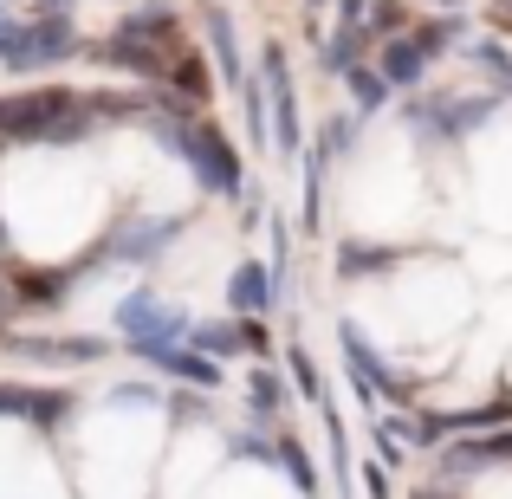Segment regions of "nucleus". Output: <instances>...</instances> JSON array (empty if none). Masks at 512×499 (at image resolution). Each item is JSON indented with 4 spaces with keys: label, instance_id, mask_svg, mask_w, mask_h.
I'll return each mask as SVG.
<instances>
[{
    "label": "nucleus",
    "instance_id": "f257e3e1",
    "mask_svg": "<svg viewBox=\"0 0 512 499\" xmlns=\"http://www.w3.org/2000/svg\"><path fill=\"white\" fill-rule=\"evenodd\" d=\"M91 130V111L72 91H33V98L0 104V137L7 143H78Z\"/></svg>",
    "mask_w": 512,
    "mask_h": 499
},
{
    "label": "nucleus",
    "instance_id": "f03ea898",
    "mask_svg": "<svg viewBox=\"0 0 512 499\" xmlns=\"http://www.w3.org/2000/svg\"><path fill=\"white\" fill-rule=\"evenodd\" d=\"M156 143H169L175 156H182L188 169H195V182L208 188V195H221V201H234L240 195V163L227 156V143H221V130H208V124H195V117H156Z\"/></svg>",
    "mask_w": 512,
    "mask_h": 499
},
{
    "label": "nucleus",
    "instance_id": "7ed1b4c3",
    "mask_svg": "<svg viewBox=\"0 0 512 499\" xmlns=\"http://www.w3.org/2000/svg\"><path fill=\"white\" fill-rule=\"evenodd\" d=\"M78 52V26L65 13H33V20H7L0 13V65L7 72H46Z\"/></svg>",
    "mask_w": 512,
    "mask_h": 499
},
{
    "label": "nucleus",
    "instance_id": "20e7f679",
    "mask_svg": "<svg viewBox=\"0 0 512 499\" xmlns=\"http://www.w3.org/2000/svg\"><path fill=\"white\" fill-rule=\"evenodd\" d=\"M111 325H117V337H124V344L137 350V357H150V350L182 344V337L195 331V318H188L182 305L156 299V292H130V299L111 312Z\"/></svg>",
    "mask_w": 512,
    "mask_h": 499
},
{
    "label": "nucleus",
    "instance_id": "39448f33",
    "mask_svg": "<svg viewBox=\"0 0 512 499\" xmlns=\"http://www.w3.org/2000/svg\"><path fill=\"white\" fill-rule=\"evenodd\" d=\"M156 39H169V7H137L124 26L111 33V46H104V65H117V72H137V78H163V46Z\"/></svg>",
    "mask_w": 512,
    "mask_h": 499
},
{
    "label": "nucleus",
    "instance_id": "423d86ee",
    "mask_svg": "<svg viewBox=\"0 0 512 499\" xmlns=\"http://www.w3.org/2000/svg\"><path fill=\"white\" fill-rule=\"evenodd\" d=\"M182 234V221L175 214H124V221L104 234V266H156L169 253V240Z\"/></svg>",
    "mask_w": 512,
    "mask_h": 499
},
{
    "label": "nucleus",
    "instance_id": "0eeeda50",
    "mask_svg": "<svg viewBox=\"0 0 512 499\" xmlns=\"http://www.w3.org/2000/svg\"><path fill=\"white\" fill-rule=\"evenodd\" d=\"M266 91H273V150L292 156L299 150V98H292V78H286V59L279 52H266Z\"/></svg>",
    "mask_w": 512,
    "mask_h": 499
},
{
    "label": "nucleus",
    "instance_id": "6e6552de",
    "mask_svg": "<svg viewBox=\"0 0 512 499\" xmlns=\"http://www.w3.org/2000/svg\"><path fill=\"white\" fill-rule=\"evenodd\" d=\"M227 312H234V318H266V312H273V266L240 260L234 279H227Z\"/></svg>",
    "mask_w": 512,
    "mask_h": 499
},
{
    "label": "nucleus",
    "instance_id": "1a4fd4ad",
    "mask_svg": "<svg viewBox=\"0 0 512 499\" xmlns=\"http://www.w3.org/2000/svg\"><path fill=\"white\" fill-rule=\"evenodd\" d=\"M150 370H163V376H175V383H188V389H214L221 383V363L208 357V350H188V344H169V350H150Z\"/></svg>",
    "mask_w": 512,
    "mask_h": 499
},
{
    "label": "nucleus",
    "instance_id": "9d476101",
    "mask_svg": "<svg viewBox=\"0 0 512 499\" xmlns=\"http://www.w3.org/2000/svg\"><path fill=\"white\" fill-rule=\"evenodd\" d=\"M428 65H435V59H428L422 39H415V33H396V39H383V59H376V72H383L389 85H422Z\"/></svg>",
    "mask_w": 512,
    "mask_h": 499
},
{
    "label": "nucleus",
    "instance_id": "9b49d317",
    "mask_svg": "<svg viewBox=\"0 0 512 499\" xmlns=\"http://www.w3.org/2000/svg\"><path fill=\"white\" fill-rule=\"evenodd\" d=\"M240 111H247V137L266 150V143H273V91L260 85V72L240 78Z\"/></svg>",
    "mask_w": 512,
    "mask_h": 499
},
{
    "label": "nucleus",
    "instance_id": "f8f14e48",
    "mask_svg": "<svg viewBox=\"0 0 512 499\" xmlns=\"http://www.w3.org/2000/svg\"><path fill=\"white\" fill-rule=\"evenodd\" d=\"M344 85H350V104H357L363 117H376V111L389 104V91H396L383 72H376V65H350V72H344Z\"/></svg>",
    "mask_w": 512,
    "mask_h": 499
},
{
    "label": "nucleus",
    "instance_id": "ddd939ff",
    "mask_svg": "<svg viewBox=\"0 0 512 499\" xmlns=\"http://www.w3.org/2000/svg\"><path fill=\"white\" fill-rule=\"evenodd\" d=\"M208 39H214V59H221V72L234 78H247V65H240V39H234V20H227V7H208Z\"/></svg>",
    "mask_w": 512,
    "mask_h": 499
},
{
    "label": "nucleus",
    "instance_id": "4468645a",
    "mask_svg": "<svg viewBox=\"0 0 512 499\" xmlns=\"http://www.w3.org/2000/svg\"><path fill=\"white\" fill-rule=\"evenodd\" d=\"M396 260V253H383V247H344V260H338V273H383V266Z\"/></svg>",
    "mask_w": 512,
    "mask_h": 499
},
{
    "label": "nucleus",
    "instance_id": "2eb2a0df",
    "mask_svg": "<svg viewBox=\"0 0 512 499\" xmlns=\"http://www.w3.org/2000/svg\"><path fill=\"white\" fill-rule=\"evenodd\" d=\"M279 396H286V389H279V376H266V370H253V376H247V402H253V415H273V409H279Z\"/></svg>",
    "mask_w": 512,
    "mask_h": 499
},
{
    "label": "nucleus",
    "instance_id": "dca6fc26",
    "mask_svg": "<svg viewBox=\"0 0 512 499\" xmlns=\"http://www.w3.org/2000/svg\"><path fill=\"white\" fill-rule=\"evenodd\" d=\"M286 357H292V376H299V389H305V396H318V370L305 363V350H286Z\"/></svg>",
    "mask_w": 512,
    "mask_h": 499
},
{
    "label": "nucleus",
    "instance_id": "f3484780",
    "mask_svg": "<svg viewBox=\"0 0 512 499\" xmlns=\"http://www.w3.org/2000/svg\"><path fill=\"white\" fill-rule=\"evenodd\" d=\"M428 7H441V13H454V7H461V0H428Z\"/></svg>",
    "mask_w": 512,
    "mask_h": 499
},
{
    "label": "nucleus",
    "instance_id": "a211bd4d",
    "mask_svg": "<svg viewBox=\"0 0 512 499\" xmlns=\"http://www.w3.org/2000/svg\"><path fill=\"white\" fill-rule=\"evenodd\" d=\"M312 7H331V0H312Z\"/></svg>",
    "mask_w": 512,
    "mask_h": 499
},
{
    "label": "nucleus",
    "instance_id": "6ab92c4d",
    "mask_svg": "<svg viewBox=\"0 0 512 499\" xmlns=\"http://www.w3.org/2000/svg\"><path fill=\"white\" fill-rule=\"evenodd\" d=\"M506 7H512V0H506Z\"/></svg>",
    "mask_w": 512,
    "mask_h": 499
}]
</instances>
